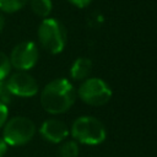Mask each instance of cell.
<instances>
[{"mask_svg":"<svg viewBox=\"0 0 157 157\" xmlns=\"http://www.w3.org/2000/svg\"><path fill=\"white\" fill-rule=\"evenodd\" d=\"M39 132L42 137L52 144H59L63 142L67 135H69V128L67 125L59 119H47L42 123L39 128Z\"/></svg>","mask_w":157,"mask_h":157,"instance_id":"obj_8","label":"cell"},{"mask_svg":"<svg viewBox=\"0 0 157 157\" xmlns=\"http://www.w3.org/2000/svg\"><path fill=\"white\" fill-rule=\"evenodd\" d=\"M78 145L75 140L65 141L60 145L58 150V157H77L78 156Z\"/></svg>","mask_w":157,"mask_h":157,"instance_id":"obj_12","label":"cell"},{"mask_svg":"<svg viewBox=\"0 0 157 157\" xmlns=\"http://www.w3.org/2000/svg\"><path fill=\"white\" fill-rule=\"evenodd\" d=\"M31 10L37 15L38 17L45 18L49 17L52 10H53V2L52 0H29L28 1Z\"/></svg>","mask_w":157,"mask_h":157,"instance_id":"obj_10","label":"cell"},{"mask_svg":"<svg viewBox=\"0 0 157 157\" xmlns=\"http://www.w3.org/2000/svg\"><path fill=\"white\" fill-rule=\"evenodd\" d=\"M71 135L76 142L98 145L105 140V128L93 117H80L71 125Z\"/></svg>","mask_w":157,"mask_h":157,"instance_id":"obj_4","label":"cell"},{"mask_svg":"<svg viewBox=\"0 0 157 157\" xmlns=\"http://www.w3.org/2000/svg\"><path fill=\"white\" fill-rule=\"evenodd\" d=\"M7 119H9V109H7V105L0 103V129L4 126V124L6 123Z\"/></svg>","mask_w":157,"mask_h":157,"instance_id":"obj_15","label":"cell"},{"mask_svg":"<svg viewBox=\"0 0 157 157\" xmlns=\"http://www.w3.org/2000/svg\"><path fill=\"white\" fill-rule=\"evenodd\" d=\"M76 99L72 83L64 78H55L47 83L40 92V104L49 114H61L69 110Z\"/></svg>","mask_w":157,"mask_h":157,"instance_id":"obj_1","label":"cell"},{"mask_svg":"<svg viewBox=\"0 0 157 157\" xmlns=\"http://www.w3.org/2000/svg\"><path fill=\"white\" fill-rule=\"evenodd\" d=\"M4 27H5V17H4V13L0 12V33L2 32Z\"/></svg>","mask_w":157,"mask_h":157,"instance_id":"obj_18","label":"cell"},{"mask_svg":"<svg viewBox=\"0 0 157 157\" xmlns=\"http://www.w3.org/2000/svg\"><path fill=\"white\" fill-rule=\"evenodd\" d=\"M39 58V52L38 47L34 42L32 40H22L17 43L10 55V63L16 71H28L31 70L38 61Z\"/></svg>","mask_w":157,"mask_h":157,"instance_id":"obj_6","label":"cell"},{"mask_svg":"<svg viewBox=\"0 0 157 157\" xmlns=\"http://www.w3.org/2000/svg\"><path fill=\"white\" fill-rule=\"evenodd\" d=\"M36 134V124L27 117L17 115L6 120L2 126V139L9 146H22Z\"/></svg>","mask_w":157,"mask_h":157,"instance_id":"obj_3","label":"cell"},{"mask_svg":"<svg viewBox=\"0 0 157 157\" xmlns=\"http://www.w3.org/2000/svg\"><path fill=\"white\" fill-rule=\"evenodd\" d=\"M78 97L90 105H104L112 98V90L102 78H86L78 87Z\"/></svg>","mask_w":157,"mask_h":157,"instance_id":"obj_5","label":"cell"},{"mask_svg":"<svg viewBox=\"0 0 157 157\" xmlns=\"http://www.w3.org/2000/svg\"><path fill=\"white\" fill-rule=\"evenodd\" d=\"M29 0H0V12L15 13L23 9Z\"/></svg>","mask_w":157,"mask_h":157,"instance_id":"obj_11","label":"cell"},{"mask_svg":"<svg viewBox=\"0 0 157 157\" xmlns=\"http://www.w3.org/2000/svg\"><path fill=\"white\" fill-rule=\"evenodd\" d=\"M11 93L17 97H33L38 92L36 78L27 71H15L5 80Z\"/></svg>","mask_w":157,"mask_h":157,"instance_id":"obj_7","label":"cell"},{"mask_svg":"<svg viewBox=\"0 0 157 157\" xmlns=\"http://www.w3.org/2000/svg\"><path fill=\"white\" fill-rule=\"evenodd\" d=\"M70 4H72V5H75L76 7H86L92 0H67Z\"/></svg>","mask_w":157,"mask_h":157,"instance_id":"obj_16","label":"cell"},{"mask_svg":"<svg viewBox=\"0 0 157 157\" xmlns=\"http://www.w3.org/2000/svg\"><path fill=\"white\" fill-rule=\"evenodd\" d=\"M7 147H9V145L5 142V140L2 137H0V157H4L6 155Z\"/></svg>","mask_w":157,"mask_h":157,"instance_id":"obj_17","label":"cell"},{"mask_svg":"<svg viewBox=\"0 0 157 157\" xmlns=\"http://www.w3.org/2000/svg\"><path fill=\"white\" fill-rule=\"evenodd\" d=\"M37 36L42 48L50 54H59L65 48L66 29L63 23L56 18H43V21L39 23Z\"/></svg>","mask_w":157,"mask_h":157,"instance_id":"obj_2","label":"cell"},{"mask_svg":"<svg viewBox=\"0 0 157 157\" xmlns=\"http://www.w3.org/2000/svg\"><path fill=\"white\" fill-rule=\"evenodd\" d=\"M11 69L12 66H11L9 55L2 50H0V81L7 78V76L11 74Z\"/></svg>","mask_w":157,"mask_h":157,"instance_id":"obj_13","label":"cell"},{"mask_svg":"<svg viewBox=\"0 0 157 157\" xmlns=\"http://www.w3.org/2000/svg\"><path fill=\"white\" fill-rule=\"evenodd\" d=\"M92 70V61L88 58H78L74 61L70 75L75 81H82L86 80L87 76L91 74Z\"/></svg>","mask_w":157,"mask_h":157,"instance_id":"obj_9","label":"cell"},{"mask_svg":"<svg viewBox=\"0 0 157 157\" xmlns=\"http://www.w3.org/2000/svg\"><path fill=\"white\" fill-rule=\"evenodd\" d=\"M12 97H13V94L11 93L10 88L7 87L6 81L1 80L0 81V103H2L5 105H9L12 101Z\"/></svg>","mask_w":157,"mask_h":157,"instance_id":"obj_14","label":"cell"}]
</instances>
